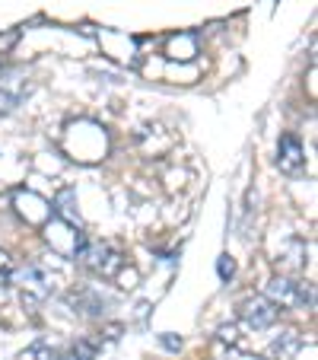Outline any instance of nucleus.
Masks as SVG:
<instances>
[{
	"label": "nucleus",
	"instance_id": "f257e3e1",
	"mask_svg": "<svg viewBox=\"0 0 318 360\" xmlns=\"http://www.w3.org/2000/svg\"><path fill=\"white\" fill-rule=\"evenodd\" d=\"M77 262L95 278H115L124 265L121 252L112 249L109 243H83L80 252H77Z\"/></svg>",
	"mask_w": 318,
	"mask_h": 360
},
{
	"label": "nucleus",
	"instance_id": "f03ea898",
	"mask_svg": "<svg viewBox=\"0 0 318 360\" xmlns=\"http://www.w3.org/2000/svg\"><path fill=\"white\" fill-rule=\"evenodd\" d=\"M267 300L271 303H280V306H305L312 309L315 306V293H312V284H303V281H290V278H274L267 284Z\"/></svg>",
	"mask_w": 318,
	"mask_h": 360
},
{
	"label": "nucleus",
	"instance_id": "7ed1b4c3",
	"mask_svg": "<svg viewBox=\"0 0 318 360\" xmlns=\"http://www.w3.org/2000/svg\"><path fill=\"white\" fill-rule=\"evenodd\" d=\"M13 281L22 290V303H35V300H45L55 293V278H51V271L41 265L20 268V271H13Z\"/></svg>",
	"mask_w": 318,
	"mask_h": 360
},
{
	"label": "nucleus",
	"instance_id": "20e7f679",
	"mask_svg": "<svg viewBox=\"0 0 318 360\" xmlns=\"http://www.w3.org/2000/svg\"><path fill=\"white\" fill-rule=\"evenodd\" d=\"M239 316L249 328H271L277 322L280 309L277 303H271L267 297H249L242 306H239Z\"/></svg>",
	"mask_w": 318,
	"mask_h": 360
},
{
	"label": "nucleus",
	"instance_id": "39448f33",
	"mask_svg": "<svg viewBox=\"0 0 318 360\" xmlns=\"http://www.w3.org/2000/svg\"><path fill=\"white\" fill-rule=\"evenodd\" d=\"M29 96V80L20 70H0V115H7Z\"/></svg>",
	"mask_w": 318,
	"mask_h": 360
},
{
	"label": "nucleus",
	"instance_id": "423d86ee",
	"mask_svg": "<svg viewBox=\"0 0 318 360\" xmlns=\"http://www.w3.org/2000/svg\"><path fill=\"white\" fill-rule=\"evenodd\" d=\"M305 166V150L296 134H284L277 143V169L284 176H299Z\"/></svg>",
	"mask_w": 318,
	"mask_h": 360
},
{
	"label": "nucleus",
	"instance_id": "0eeeda50",
	"mask_svg": "<svg viewBox=\"0 0 318 360\" xmlns=\"http://www.w3.org/2000/svg\"><path fill=\"white\" fill-rule=\"evenodd\" d=\"M67 303L74 306V313H83V316H102L105 313V306L112 303L109 297L102 290H95V287H80V290H74L67 297Z\"/></svg>",
	"mask_w": 318,
	"mask_h": 360
},
{
	"label": "nucleus",
	"instance_id": "6e6552de",
	"mask_svg": "<svg viewBox=\"0 0 318 360\" xmlns=\"http://www.w3.org/2000/svg\"><path fill=\"white\" fill-rule=\"evenodd\" d=\"M303 351V338L299 332H280L277 338L267 347V357L271 360H296V354Z\"/></svg>",
	"mask_w": 318,
	"mask_h": 360
},
{
	"label": "nucleus",
	"instance_id": "1a4fd4ad",
	"mask_svg": "<svg viewBox=\"0 0 318 360\" xmlns=\"http://www.w3.org/2000/svg\"><path fill=\"white\" fill-rule=\"evenodd\" d=\"M194 55H197V41L191 32L172 35L169 45H166V58H169V61H191Z\"/></svg>",
	"mask_w": 318,
	"mask_h": 360
},
{
	"label": "nucleus",
	"instance_id": "9d476101",
	"mask_svg": "<svg viewBox=\"0 0 318 360\" xmlns=\"http://www.w3.org/2000/svg\"><path fill=\"white\" fill-rule=\"evenodd\" d=\"M51 214L61 217V220H67V224H74V226H80V214H77V207H74V188H64L61 195H58Z\"/></svg>",
	"mask_w": 318,
	"mask_h": 360
},
{
	"label": "nucleus",
	"instance_id": "9b49d317",
	"mask_svg": "<svg viewBox=\"0 0 318 360\" xmlns=\"http://www.w3.org/2000/svg\"><path fill=\"white\" fill-rule=\"evenodd\" d=\"M22 360H64V354L55 345H48V341H35L32 347L22 351Z\"/></svg>",
	"mask_w": 318,
	"mask_h": 360
},
{
	"label": "nucleus",
	"instance_id": "f8f14e48",
	"mask_svg": "<svg viewBox=\"0 0 318 360\" xmlns=\"http://www.w3.org/2000/svg\"><path fill=\"white\" fill-rule=\"evenodd\" d=\"M95 354H99V347H95L93 341L80 338V341H74V345H70V354H67V357H70V360H95Z\"/></svg>",
	"mask_w": 318,
	"mask_h": 360
},
{
	"label": "nucleus",
	"instance_id": "ddd939ff",
	"mask_svg": "<svg viewBox=\"0 0 318 360\" xmlns=\"http://www.w3.org/2000/svg\"><path fill=\"white\" fill-rule=\"evenodd\" d=\"M13 271H16V265H13V259H10V252L0 249V284H10Z\"/></svg>",
	"mask_w": 318,
	"mask_h": 360
},
{
	"label": "nucleus",
	"instance_id": "4468645a",
	"mask_svg": "<svg viewBox=\"0 0 318 360\" xmlns=\"http://www.w3.org/2000/svg\"><path fill=\"white\" fill-rule=\"evenodd\" d=\"M217 271H220V278H223V281H230L232 274H236V265H232V259H230V255H220V262H217Z\"/></svg>",
	"mask_w": 318,
	"mask_h": 360
},
{
	"label": "nucleus",
	"instance_id": "2eb2a0df",
	"mask_svg": "<svg viewBox=\"0 0 318 360\" xmlns=\"http://www.w3.org/2000/svg\"><path fill=\"white\" fill-rule=\"evenodd\" d=\"M220 341H226V345H236V341H239L236 326H223V328H220Z\"/></svg>",
	"mask_w": 318,
	"mask_h": 360
},
{
	"label": "nucleus",
	"instance_id": "dca6fc26",
	"mask_svg": "<svg viewBox=\"0 0 318 360\" xmlns=\"http://www.w3.org/2000/svg\"><path fill=\"white\" fill-rule=\"evenodd\" d=\"M163 345L169 347V351H178V347H182V338H175V335H163Z\"/></svg>",
	"mask_w": 318,
	"mask_h": 360
},
{
	"label": "nucleus",
	"instance_id": "f3484780",
	"mask_svg": "<svg viewBox=\"0 0 318 360\" xmlns=\"http://www.w3.org/2000/svg\"><path fill=\"white\" fill-rule=\"evenodd\" d=\"M236 360H261V357H251V354H239Z\"/></svg>",
	"mask_w": 318,
	"mask_h": 360
}]
</instances>
